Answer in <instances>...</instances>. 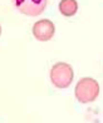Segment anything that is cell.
Here are the masks:
<instances>
[{"label": "cell", "instance_id": "obj_1", "mask_svg": "<svg viewBox=\"0 0 103 123\" xmlns=\"http://www.w3.org/2000/svg\"><path fill=\"white\" fill-rule=\"evenodd\" d=\"M74 94H76L78 102L81 103L94 102L99 94V84L96 79L90 77L81 78L74 89Z\"/></svg>", "mask_w": 103, "mask_h": 123}, {"label": "cell", "instance_id": "obj_2", "mask_svg": "<svg viewBox=\"0 0 103 123\" xmlns=\"http://www.w3.org/2000/svg\"><path fill=\"white\" fill-rule=\"evenodd\" d=\"M74 78V72L71 64L65 62L55 63L50 69V82L57 88H68Z\"/></svg>", "mask_w": 103, "mask_h": 123}, {"label": "cell", "instance_id": "obj_3", "mask_svg": "<svg viewBox=\"0 0 103 123\" xmlns=\"http://www.w3.org/2000/svg\"><path fill=\"white\" fill-rule=\"evenodd\" d=\"M48 0H14L15 8L28 16L40 15L47 8Z\"/></svg>", "mask_w": 103, "mask_h": 123}, {"label": "cell", "instance_id": "obj_4", "mask_svg": "<svg viewBox=\"0 0 103 123\" xmlns=\"http://www.w3.org/2000/svg\"><path fill=\"white\" fill-rule=\"evenodd\" d=\"M32 30H33V35L37 40L48 42L54 37L55 26L53 21H50L49 19H42L34 23Z\"/></svg>", "mask_w": 103, "mask_h": 123}, {"label": "cell", "instance_id": "obj_5", "mask_svg": "<svg viewBox=\"0 0 103 123\" xmlns=\"http://www.w3.org/2000/svg\"><path fill=\"white\" fill-rule=\"evenodd\" d=\"M59 12L64 16H73L78 12V3L77 0H60L59 3Z\"/></svg>", "mask_w": 103, "mask_h": 123}, {"label": "cell", "instance_id": "obj_6", "mask_svg": "<svg viewBox=\"0 0 103 123\" xmlns=\"http://www.w3.org/2000/svg\"><path fill=\"white\" fill-rule=\"evenodd\" d=\"M0 34H1V26H0Z\"/></svg>", "mask_w": 103, "mask_h": 123}]
</instances>
